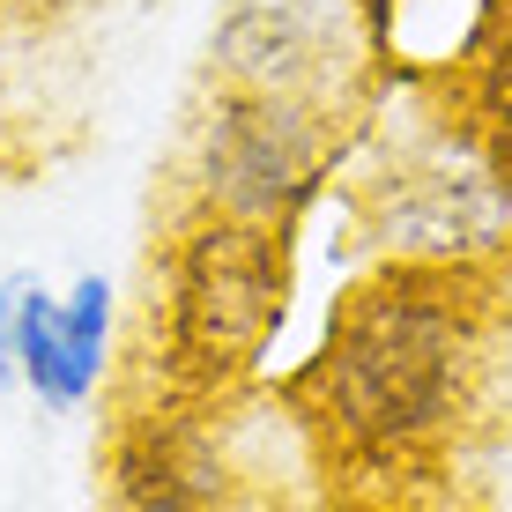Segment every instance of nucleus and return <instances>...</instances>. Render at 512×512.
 Returning a JSON list of instances; mask_svg holds the SVG:
<instances>
[{
  "label": "nucleus",
  "instance_id": "nucleus-8",
  "mask_svg": "<svg viewBox=\"0 0 512 512\" xmlns=\"http://www.w3.org/2000/svg\"><path fill=\"white\" fill-rule=\"evenodd\" d=\"M112 320H119V290L112 275H75V290L60 297V327H67V357H75L82 386H104L112 372Z\"/></svg>",
  "mask_w": 512,
  "mask_h": 512
},
{
  "label": "nucleus",
  "instance_id": "nucleus-5",
  "mask_svg": "<svg viewBox=\"0 0 512 512\" xmlns=\"http://www.w3.org/2000/svg\"><path fill=\"white\" fill-rule=\"evenodd\" d=\"M223 401L201 394H141L104 438V505L112 512H245L253 468L238 461Z\"/></svg>",
  "mask_w": 512,
  "mask_h": 512
},
{
  "label": "nucleus",
  "instance_id": "nucleus-7",
  "mask_svg": "<svg viewBox=\"0 0 512 512\" xmlns=\"http://www.w3.org/2000/svg\"><path fill=\"white\" fill-rule=\"evenodd\" d=\"M15 386H23L38 409L52 416H75V409H90V386H82L75 372V357H67V327H60V297L45 290L38 275H30V290H23V334H15Z\"/></svg>",
  "mask_w": 512,
  "mask_h": 512
},
{
  "label": "nucleus",
  "instance_id": "nucleus-9",
  "mask_svg": "<svg viewBox=\"0 0 512 512\" xmlns=\"http://www.w3.org/2000/svg\"><path fill=\"white\" fill-rule=\"evenodd\" d=\"M23 290H30V275H0V386H15V334H23Z\"/></svg>",
  "mask_w": 512,
  "mask_h": 512
},
{
  "label": "nucleus",
  "instance_id": "nucleus-4",
  "mask_svg": "<svg viewBox=\"0 0 512 512\" xmlns=\"http://www.w3.org/2000/svg\"><path fill=\"white\" fill-rule=\"evenodd\" d=\"M334 156H342V104L223 82L193 127V208L290 231V216L327 186Z\"/></svg>",
  "mask_w": 512,
  "mask_h": 512
},
{
  "label": "nucleus",
  "instance_id": "nucleus-2",
  "mask_svg": "<svg viewBox=\"0 0 512 512\" xmlns=\"http://www.w3.org/2000/svg\"><path fill=\"white\" fill-rule=\"evenodd\" d=\"M290 297H297L290 231L193 208L179 238L164 245V275H156V312H149L156 386L231 401L238 386L268 372Z\"/></svg>",
  "mask_w": 512,
  "mask_h": 512
},
{
  "label": "nucleus",
  "instance_id": "nucleus-10",
  "mask_svg": "<svg viewBox=\"0 0 512 512\" xmlns=\"http://www.w3.org/2000/svg\"><path fill=\"white\" fill-rule=\"evenodd\" d=\"M23 8H67V0H23Z\"/></svg>",
  "mask_w": 512,
  "mask_h": 512
},
{
  "label": "nucleus",
  "instance_id": "nucleus-6",
  "mask_svg": "<svg viewBox=\"0 0 512 512\" xmlns=\"http://www.w3.org/2000/svg\"><path fill=\"white\" fill-rule=\"evenodd\" d=\"M349 8L357 0H231L216 23V75L231 90H275V97L334 104Z\"/></svg>",
  "mask_w": 512,
  "mask_h": 512
},
{
  "label": "nucleus",
  "instance_id": "nucleus-1",
  "mask_svg": "<svg viewBox=\"0 0 512 512\" xmlns=\"http://www.w3.org/2000/svg\"><path fill=\"white\" fill-rule=\"evenodd\" d=\"M490 282L372 260L327 305V334L290 394L327 453L357 475H416L461 438L490 379Z\"/></svg>",
  "mask_w": 512,
  "mask_h": 512
},
{
  "label": "nucleus",
  "instance_id": "nucleus-3",
  "mask_svg": "<svg viewBox=\"0 0 512 512\" xmlns=\"http://www.w3.org/2000/svg\"><path fill=\"white\" fill-rule=\"evenodd\" d=\"M364 245L394 268L490 275L512 253V171L468 119H431L364 179Z\"/></svg>",
  "mask_w": 512,
  "mask_h": 512
}]
</instances>
